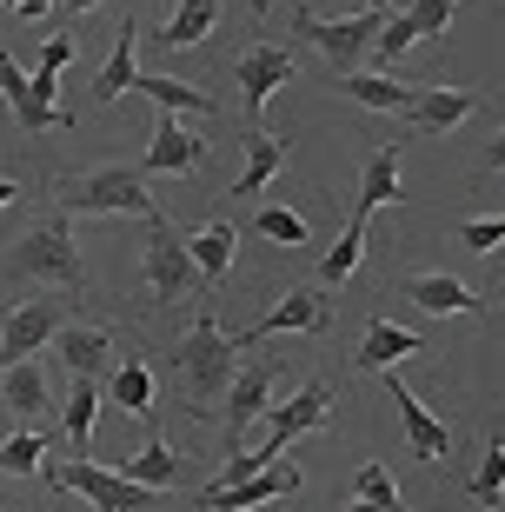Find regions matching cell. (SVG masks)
<instances>
[{
  "mask_svg": "<svg viewBox=\"0 0 505 512\" xmlns=\"http://www.w3.org/2000/svg\"><path fill=\"white\" fill-rule=\"evenodd\" d=\"M173 373H180V386H187L193 406H213V399H226V393H233V380H240V346L220 333L213 313H200V320L180 333Z\"/></svg>",
  "mask_w": 505,
  "mask_h": 512,
  "instance_id": "obj_1",
  "label": "cell"
},
{
  "mask_svg": "<svg viewBox=\"0 0 505 512\" xmlns=\"http://www.w3.org/2000/svg\"><path fill=\"white\" fill-rule=\"evenodd\" d=\"M54 200H60V213L67 220H80V213H160V200L147 193V173L140 167H87V173H67L54 187Z\"/></svg>",
  "mask_w": 505,
  "mask_h": 512,
  "instance_id": "obj_2",
  "label": "cell"
},
{
  "mask_svg": "<svg viewBox=\"0 0 505 512\" xmlns=\"http://www.w3.org/2000/svg\"><path fill=\"white\" fill-rule=\"evenodd\" d=\"M379 27H386V14H353V20H319L313 7H293V34L313 40L319 60L333 67V80L346 74H366V54L379 47Z\"/></svg>",
  "mask_w": 505,
  "mask_h": 512,
  "instance_id": "obj_3",
  "label": "cell"
},
{
  "mask_svg": "<svg viewBox=\"0 0 505 512\" xmlns=\"http://www.w3.org/2000/svg\"><path fill=\"white\" fill-rule=\"evenodd\" d=\"M7 266H14L20 280H54V286H67V293H80V286H87L67 213H47V220H40L34 233H20L14 253H7Z\"/></svg>",
  "mask_w": 505,
  "mask_h": 512,
  "instance_id": "obj_4",
  "label": "cell"
},
{
  "mask_svg": "<svg viewBox=\"0 0 505 512\" xmlns=\"http://www.w3.org/2000/svg\"><path fill=\"white\" fill-rule=\"evenodd\" d=\"M47 479H54L60 493H80L94 512H153L167 493H147V486H133L127 473H107V466H94V459H60V466H47Z\"/></svg>",
  "mask_w": 505,
  "mask_h": 512,
  "instance_id": "obj_5",
  "label": "cell"
},
{
  "mask_svg": "<svg viewBox=\"0 0 505 512\" xmlns=\"http://www.w3.org/2000/svg\"><path fill=\"white\" fill-rule=\"evenodd\" d=\"M193 286H200V266H193L180 227L167 213H147V293L160 306H173V300H187Z\"/></svg>",
  "mask_w": 505,
  "mask_h": 512,
  "instance_id": "obj_6",
  "label": "cell"
},
{
  "mask_svg": "<svg viewBox=\"0 0 505 512\" xmlns=\"http://www.w3.org/2000/svg\"><path fill=\"white\" fill-rule=\"evenodd\" d=\"M326 419H333V380H319V373H313V380H306L300 393L286 399V406H273V426H266V446H260V453H246V459H253V466L266 473V466H273V459H280L286 446H293V439L319 433Z\"/></svg>",
  "mask_w": 505,
  "mask_h": 512,
  "instance_id": "obj_7",
  "label": "cell"
},
{
  "mask_svg": "<svg viewBox=\"0 0 505 512\" xmlns=\"http://www.w3.org/2000/svg\"><path fill=\"white\" fill-rule=\"evenodd\" d=\"M273 413V366L266 360H240V380L220 399V426H226V459L240 453V439L253 433V419Z\"/></svg>",
  "mask_w": 505,
  "mask_h": 512,
  "instance_id": "obj_8",
  "label": "cell"
},
{
  "mask_svg": "<svg viewBox=\"0 0 505 512\" xmlns=\"http://www.w3.org/2000/svg\"><path fill=\"white\" fill-rule=\"evenodd\" d=\"M379 380H386V393H393V406H399V426H406V453H412V459H426V466H432V459H446V453H452V426L432 413V406L412 393L406 380H399L393 366H386Z\"/></svg>",
  "mask_w": 505,
  "mask_h": 512,
  "instance_id": "obj_9",
  "label": "cell"
},
{
  "mask_svg": "<svg viewBox=\"0 0 505 512\" xmlns=\"http://www.w3.org/2000/svg\"><path fill=\"white\" fill-rule=\"evenodd\" d=\"M233 80H240V107H246V127H253V120L266 114V100L293 80V54L273 47V40H260V47H246V54L233 60Z\"/></svg>",
  "mask_w": 505,
  "mask_h": 512,
  "instance_id": "obj_10",
  "label": "cell"
},
{
  "mask_svg": "<svg viewBox=\"0 0 505 512\" xmlns=\"http://www.w3.org/2000/svg\"><path fill=\"white\" fill-rule=\"evenodd\" d=\"M60 326H67L60 300H27V306H14V313L0 320V366L34 360L47 340H60Z\"/></svg>",
  "mask_w": 505,
  "mask_h": 512,
  "instance_id": "obj_11",
  "label": "cell"
},
{
  "mask_svg": "<svg viewBox=\"0 0 505 512\" xmlns=\"http://www.w3.org/2000/svg\"><path fill=\"white\" fill-rule=\"evenodd\" d=\"M326 320H333V306L319 300L313 286H293V293H286L280 306H273V313H260V320L246 326V333H233V346H260V340H273V333H326Z\"/></svg>",
  "mask_w": 505,
  "mask_h": 512,
  "instance_id": "obj_12",
  "label": "cell"
},
{
  "mask_svg": "<svg viewBox=\"0 0 505 512\" xmlns=\"http://www.w3.org/2000/svg\"><path fill=\"white\" fill-rule=\"evenodd\" d=\"M286 493H300V466H293V459L240 479V486H206L200 506L206 512H253V506H273V499H286Z\"/></svg>",
  "mask_w": 505,
  "mask_h": 512,
  "instance_id": "obj_13",
  "label": "cell"
},
{
  "mask_svg": "<svg viewBox=\"0 0 505 512\" xmlns=\"http://www.w3.org/2000/svg\"><path fill=\"white\" fill-rule=\"evenodd\" d=\"M54 346H60V360H67V373H74V380H113V366H120V346H113L107 326L74 320V326H60Z\"/></svg>",
  "mask_w": 505,
  "mask_h": 512,
  "instance_id": "obj_14",
  "label": "cell"
},
{
  "mask_svg": "<svg viewBox=\"0 0 505 512\" xmlns=\"http://www.w3.org/2000/svg\"><path fill=\"white\" fill-rule=\"evenodd\" d=\"M206 160V140L193 127H180V114H160L153 127V147L140 153V173H193Z\"/></svg>",
  "mask_w": 505,
  "mask_h": 512,
  "instance_id": "obj_15",
  "label": "cell"
},
{
  "mask_svg": "<svg viewBox=\"0 0 505 512\" xmlns=\"http://www.w3.org/2000/svg\"><path fill=\"white\" fill-rule=\"evenodd\" d=\"M472 114H479V94H472V87H419L406 120L419 133H452V127H466Z\"/></svg>",
  "mask_w": 505,
  "mask_h": 512,
  "instance_id": "obj_16",
  "label": "cell"
},
{
  "mask_svg": "<svg viewBox=\"0 0 505 512\" xmlns=\"http://www.w3.org/2000/svg\"><path fill=\"white\" fill-rule=\"evenodd\" d=\"M406 300L426 306V313H439V320H446V313H472V320L486 313V300H479L466 280H452V273H412V280H406Z\"/></svg>",
  "mask_w": 505,
  "mask_h": 512,
  "instance_id": "obj_17",
  "label": "cell"
},
{
  "mask_svg": "<svg viewBox=\"0 0 505 512\" xmlns=\"http://www.w3.org/2000/svg\"><path fill=\"white\" fill-rule=\"evenodd\" d=\"M140 27L133 20H120V34H113V47H107V67H100V80H94V100L100 107H113L120 94H133V80H140V67H133V54H140Z\"/></svg>",
  "mask_w": 505,
  "mask_h": 512,
  "instance_id": "obj_18",
  "label": "cell"
},
{
  "mask_svg": "<svg viewBox=\"0 0 505 512\" xmlns=\"http://www.w3.org/2000/svg\"><path fill=\"white\" fill-rule=\"evenodd\" d=\"M280 167H286V140H273V133H246V167H240V180H233V200H260L273 180H280Z\"/></svg>",
  "mask_w": 505,
  "mask_h": 512,
  "instance_id": "obj_19",
  "label": "cell"
},
{
  "mask_svg": "<svg viewBox=\"0 0 505 512\" xmlns=\"http://www.w3.org/2000/svg\"><path fill=\"white\" fill-rule=\"evenodd\" d=\"M187 253H193V266H200V280L220 286L226 273H233V253H240V227H233V220H206L187 240Z\"/></svg>",
  "mask_w": 505,
  "mask_h": 512,
  "instance_id": "obj_20",
  "label": "cell"
},
{
  "mask_svg": "<svg viewBox=\"0 0 505 512\" xmlns=\"http://www.w3.org/2000/svg\"><path fill=\"white\" fill-rule=\"evenodd\" d=\"M120 473H127L133 486H147V493H173V486H180V473H187V459L173 453L160 433H147V446H140V453H133Z\"/></svg>",
  "mask_w": 505,
  "mask_h": 512,
  "instance_id": "obj_21",
  "label": "cell"
},
{
  "mask_svg": "<svg viewBox=\"0 0 505 512\" xmlns=\"http://www.w3.org/2000/svg\"><path fill=\"white\" fill-rule=\"evenodd\" d=\"M406 193H399V147L386 140V147L366 153V173H359V213L373 220L379 207H399Z\"/></svg>",
  "mask_w": 505,
  "mask_h": 512,
  "instance_id": "obj_22",
  "label": "cell"
},
{
  "mask_svg": "<svg viewBox=\"0 0 505 512\" xmlns=\"http://www.w3.org/2000/svg\"><path fill=\"white\" fill-rule=\"evenodd\" d=\"M339 94L359 100V107H373V114H412V100H419V87H399L393 74H346L339 80Z\"/></svg>",
  "mask_w": 505,
  "mask_h": 512,
  "instance_id": "obj_23",
  "label": "cell"
},
{
  "mask_svg": "<svg viewBox=\"0 0 505 512\" xmlns=\"http://www.w3.org/2000/svg\"><path fill=\"white\" fill-rule=\"evenodd\" d=\"M213 20H220V0H180L153 40H160L167 54H187V47H200V40L213 34Z\"/></svg>",
  "mask_w": 505,
  "mask_h": 512,
  "instance_id": "obj_24",
  "label": "cell"
},
{
  "mask_svg": "<svg viewBox=\"0 0 505 512\" xmlns=\"http://www.w3.org/2000/svg\"><path fill=\"white\" fill-rule=\"evenodd\" d=\"M406 353H419V333H406V326H393V320H373L366 340H359V366H366V373H386V366L406 360Z\"/></svg>",
  "mask_w": 505,
  "mask_h": 512,
  "instance_id": "obj_25",
  "label": "cell"
},
{
  "mask_svg": "<svg viewBox=\"0 0 505 512\" xmlns=\"http://www.w3.org/2000/svg\"><path fill=\"white\" fill-rule=\"evenodd\" d=\"M0 393H7V413L27 426V419H40L47 413V373H40L34 360H20V366H7V380H0Z\"/></svg>",
  "mask_w": 505,
  "mask_h": 512,
  "instance_id": "obj_26",
  "label": "cell"
},
{
  "mask_svg": "<svg viewBox=\"0 0 505 512\" xmlns=\"http://www.w3.org/2000/svg\"><path fill=\"white\" fill-rule=\"evenodd\" d=\"M100 393H107L100 380H74V393H67V413H60V426H67V446H74V459H87V439H94Z\"/></svg>",
  "mask_w": 505,
  "mask_h": 512,
  "instance_id": "obj_27",
  "label": "cell"
},
{
  "mask_svg": "<svg viewBox=\"0 0 505 512\" xmlns=\"http://www.w3.org/2000/svg\"><path fill=\"white\" fill-rule=\"evenodd\" d=\"M133 94H147L160 114H213V94L180 87V80H167V74H140V80H133Z\"/></svg>",
  "mask_w": 505,
  "mask_h": 512,
  "instance_id": "obj_28",
  "label": "cell"
},
{
  "mask_svg": "<svg viewBox=\"0 0 505 512\" xmlns=\"http://www.w3.org/2000/svg\"><path fill=\"white\" fill-rule=\"evenodd\" d=\"M359 253H366V213H353V220H346V233L333 240V253L319 260V286H346L359 273Z\"/></svg>",
  "mask_w": 505,
  "mask_h": 512,
  "instance_id": "obj_29",
  "label": "cell"
},
{
  "mask_svg": "<svg viewBox=\"0 0 505 512\" xmlns=\"http://www.w3.org/2000/svg\"><path fill=\"white\" fill-rule=\"evenodd\" d=\"M107 399L120 406V413H140V419H147L153 413V373L140 360H120V366H113V380H107Z\"/></svg>",
  "mask_w": 505,
  "mask_h": 512,
  "instance_id": "obj_30",
  "label": "cell"
},
{
  "mask_svg": "<svg viewBox=\"0 0 505 512\" xmlns=\"http://www.w3.org/2000/svg\"><path fill=\"white\" fill-rule=\"evenodd\" d=\"M40 459H47V439L34 433V426H20V433L0 439V473L20 479V473H40Z\"/></svg>",
  "mask_w": 505,
  "mask_h": 512,
  "instance_id": "obj_31",
  "label": "cell"
},
{
  "mask_svg": "<svg viewBox=\"0 0 505 512\" xmlns=\"http://www.w3.org/2000/svg\"><path fill=\"white\" fill-rule=\"evenodd\" d=\"M466 493L479 506H499L505 499V439H486V453H479V473L466 479Z\"/></svg>",
  "mask_w": 505,
  "mask_h": 512,
  "instance_id": "obj_32",
  "label": "cell"
},
{
  "mask_svg": "<svg viewBox=\"0 0 505 512\" xmlns=\"http://www.w3.org/2000/svg\"><path fill=\"white\" fill-rule=\"evenodd\" d=\"M353 499H366V506H386V512H412L406 499H399V486H393V473L379 466V459H366L353 473Z\"/></svg>",
  "mask_w": 505,
  "mask_h": 512,
  "instance_id": "obj_33",
  "label": "cell"
},
{
  "mask_svg": "<svg viewBox=\"0 0 505 512\" xmlns=\"http://www.w3.org/2000/svg\"><path fill=\"white\" fill-rule=\"evenodd\" d=\"M419 47V27H412V14L399 7V14H386V27H379V47H373V60L379 67H393L399 54H412Z\"/></svg>",
  "mask_w": 505,
  "mask_h": 512,
  "instance_id": "obj_34",
  "label": "cell"
},
{
  "mask_svg": "<svg viewBox=\"0 0 505 512\" xmlns=\"http://www.w3.org/2000/svg\"><path fill=\"white\" fill-rule=\"evenodd\" d=\"M260 233H266V240H280V247H306V220L293 207H266L260 213Z\"/></svg>",
  "mask_w": 505,
  "mask_h": 512,
  "instance_id": "obj_35",
  "label": "cell"
},
{
  "mask_svg": "<svg viewBox=\"0 0 505 512\" xmlns=\"http://www.w3.org/2000/svg\"><path fill=\"white\" fill-rule=\"evenodd\" d=\"M406 14H412V27H419V40H432V34H446V27H452L459 0H412Z\"/></svg>",
  "mask_w": 505,
  "mask_h": 512,
  "instance_id": "obj_36",
  "label": "cell"
},
{
  "mask_svg": "<svg viewBox=\"0 0 505 512\" xmlns=\"http://www.w3.org/2000/svg\"><path fill=\"white\" fill-rule=\"evenodd\" d=\"M459 240H466L472 253H492V247H505V213H499V220H466V227H459Z\"/></svg>",
  "mask_w": 505,
  "mask_h": 512,
  "instance_id": "obj_37",
  "label": "cell"
},
{
  "mask_svg": "<svg viewBox=\"0 0 505 512\" xmlns=\"http://www.w3.org/2000/svg\"><path fill=\"white\" fill-rule=\"evenodd\" d=\"M74 47H80L74 34H54V40H47V47H40V67H54V74H60V67L74 60Z\"/></svg>",
  "mask_w": 505,
  "mask_h": 512,
  "instance_id": "obj_38",
  "label": "cell"
},
{
  "mask_svg": "<svg viewBox=\"0 0 505 512\" xmlns=\"http://www.w3.org/2000/svg\"><path fill=\"white\" fill-rule=\"evenodd\" d=\"M27 80H34V74H20V67H14V54H0V94H7V100H20V94H27Z\"/></svg>",
  "mask_w": 505,
  "mask_h": 512,
  "instance_id": "obj_39",
  "label": "cell"
},
{
  "mask_svg": "<svg viewBox=\"0 0 505 512\" xmlns=\"http://www.w3.org/2000/svg\"><path fill=\"white\" fill-rule=\"evenodd\" d=\"M7 7H14L20 20H40V14H47V7H54V0H7Z\"/></svg>",
  "mask_w": 505,
  "mask_h": 512,
  "instance_id": "obj_40",
  "label": "cell"
},
{
  "mask_svg": "<svg viewBox=\"0 0 505 512\" xmlns=\"http://www.w3.org/2000/svg\"><path fill=\"white\" fill-rule=\"evenodd\" d=\"M486 167H492V173L505 167V133H499V140H492V153H486Z\"/></svg>",
  "mask_w": 505,
  "mask_h": 512,
  "instance_id": "obj_41",
  "label": "cell"
},
{
  "mask_svg": "<svg viewBox=\"0 0 505 512\" xmlns=\"http://www.w3.org/2000/svg\"><path fill=\"white\" fill-rule=\"evenodd\" d=\"M359 14H393V0H359Z\"/></svg>",
  "mask_w": 505,
  "mask_h": 512,
  "instance_id": "obj_42",
  "label": "cell"
},
{
  "mask_svg": "<svg viewBox=\"0 0 505 512\" xmlns=\"http://www.w3.org/2000/svg\"><path fill=\"white\" fill-rule=\"evenodd\" d=\"M60 7H67V14H87V7H100V0H60Z\"/></svg>",
  "mask_w": 505,
  "mask_h": 512,
  "instance_id": "obj_43",
  "label": "cell"
},
{
  "mask_svg": "<svg viewBox=\"0 0 505 512\" xmlns=\"http://www.w3.org/2000/svg\"><path fill=\"white\" fill-rule=\"evenodd\" d=\"M7 200H20V187H14V180H0V207H7Z\"/></svg>",
  "mask_w": 505,
  "mask_h": 512,
  "instance_id": "obj_44",
  "label": "cell"
},
{
  "mask_svg": "<svg viewBox=\"0 0 505 512\" xmlns=\"http://www.w3.org/2000/svg\"><path fill=\"white\" fill-rule=\"evenodd\" d=\"M346 512H386V506H366V499H353V506H346Z\"/></svg>",
  "mask_w": 505,
  "mask_h": 512,
  "instance_id": "obj_45",
  "label": "cell"
},
{
  "mask_svg": "<svg viewBox=\"0 0 505 512\" xmlns=\"http://www.w3.org/2000/svg\"><path fill=\"white\" fill-rule=\"evenodd\" d=\"M253 7H266V0H253Z\"/></svg>",
  "mask_w": 505,
  "mask_h": 512,
  "instance_id": "obj_46",
  "label": "cell"
}]
</instances>
